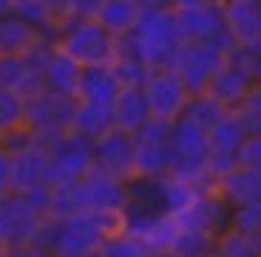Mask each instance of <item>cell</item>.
I'll list each match as a JSON object with an SVG mask.
<instances>
[{
    "mask_svg": "<svg viewBox=\"0 0 261 257\" xmlns=\"http://www.w3.org/2000/svg\"><path fill=\"white\" fill-rule=\"evenodd\" d=\"M137 142V158L134 170L137 178H150L159 181L173 173L176 167V153H173V122L150 116L148 122L134 133Z\"/></svg>",
    "mask_w": 261,
    "mask_h": 257,
    "instance_id": "cell-5",
    "label": "cell"
},
{
    "mask_svg": "<svg viewBox=\"0 0 261 257\" xmlns=\"http://www.w3.org/2000/svg\"><path fill=\"white\" fill-rule=\"evenodd\" d=\"M111 71L119 79L122 88H142L150 68L139 59V54L134 51V45H130L128 37H117V54L111 59Z\"/></svg>",
    "mask_w": 261,
    "mask_h": 257,
    "instance_id": "cell-24",
    "label": "cell"
},
{
    "mask_svg": "<svg viewBox=\"0 0 261 257\" xmlns=\"http://www.w3.org/2000/svg\"><path fill=\"white\" fill-rule=\"evenodd\" d=\"M105 0H71V17L77 20H94L99 14Z\"/></svg>",
    "mask_w": 261,
    "mask_h": 257,
    "instance_id": "cell-39",
    "label": "cell"
},
{
    "mask_svg": "<svg viewBox=\"0 0 261 257\" xmlns=\"http://www.w3.org/2000/svg\"><path fill=\"white\" fill-rule=\"evenodd\" d=\"M173 153H176L173 175L216 186V181L207 175L210 142H207V130L202 124L190 122L188 116H179L176 122H173Z\"/></svg>",
    "mask_w": 261,
    "mask_h": 257,
    "instance_id": "cell-6",
    "label": "cell"
},
{
    "mask_svg": "<svg viewBox=\"0 0 261 257\" xmlns=\"http://www.w3.org/2000/svg\"><path fill=\"white\" fill-rule=\"evenodd\" d=\"M233 113L239 116V122L244 124L247 133H261V82H255L250 88V93L239 102V108Z\"/></svg>",
    "mask_w": 261,
    "mask_h": 257,
    "instance_id": "cell-33",
    "label": "cell"
},
{
    "mask_svg": "<svg viewBox=\"0 0 261 257\" xmlns=\"http://www.w3.org/2000/svg\"><path fill=\"white\" fill-rule=\"evenodd\" d=\"M210 257H258V249H255L253 238H247V235L236 229H224L216 238Z\"/></svg>",
    "mask_w": 261,
    "mask_h": 257,
    "instance_id": "cell-30",
    "label": "cell"
},
{
    "mask_svg": "<svg viewBox=\"0 0 261 257\" xmlns=\"http://www.w3.org/2000/svg\"><path fill=\"white\" fill-rule=\"evenodd\" d=\"M9 254V249H6V243H3V238H0V257H6Z\"/></svg>",
    "mask_w": 261,
    "mask_h": 257,
    "instance_id": "cell-45",
    "label": "cell"
},
{
    "mask_svg": "<svg viewBox=\"0 0 261 257\" xmlns=\"http://www.w3.org/2000/svg\"><path fill=\"white\" fill-rule=\"evenodd\" d=\"M74 110H77V99L43 90L37 97L26 99V127H32L43 139H60L71 130Z\"/></svg>",
    "mask_w": 261,
    "mask_h": 257,
    "instance_id": "cell-11",
    "label": "cell"
},
{
    "mask_svg": "<svg viewBox=\"0 0 261 257\" xmlns=\"http://www.w3.org/2000/svg\"><path fill=\"white\" fill-rule=\"evenodd\" d=\"M230 229L242 232L247 238H258L261 235V198L250 201V204L233 206V215H230Z\"/></svg>",
    "mask_w": 261,
    "mask_h": 257,
    "instance_id": "cell-32",
    "label": "cell"
},
{
    "mask_svg": "<svg viewBox=\"0 0 261 257\" xmlns=\"http://www.w3.org/2000/svg\"><path fill=\"white\" fill-rule=\"evenodd\" d=\"M71 130L85 139L97 142L99 136H105L108 130H114V110L111 105H91V102H77L74 110Z\"/></svg>",
    "mask_w": 261,
    "mask_h": 257,
    "instance_id": "cell-26",
    "label": "cell"
},
{
    "mask_svg": "<svg viewBox=\"0 0 261 257\" xmlns=\"http://www.w3.org/2000/svg\"><path fill=\"white\" fill-rule=\"evenodd\" d=\"M26 124V99L17 90L0 88V133Z\"/></svg>",
    "mask_w": 261,
    "mask_h": 257,
    "instance_id": "cell-31",
    "label": "cell"
},
{
    "mask_svg": "<svg viewBox=\"0 0 261 257\" xmlns=\"http://www.w3.org/2000/svg\"><path fill=\"white\" fill-rule=\"evenodd\" d=\"M156 257H173V254H168V251H162V254H156Z\"/></svg>",
    "mask_w": 261,
    "mask_h": 257,
    "instance_id": "cell-46",
    "label": "cell"
},
{
    "mask_svg": "<svg viewBox=\"0 0 261 257\" xmlns=\"http://www.w3.org/2000/svg\"><path fill=\"white\" fill-rule=\"evenodd\" d=\"M142 12L145 6L139 0H105L94 20H99V26H105L114 37H128L137 28Z\"/></svg>",
    "mask_w": 261,
    "mask_h": 257,
    "instance_id": "cell-23",
    "label": "cell"
},
{
    "mask_svg": "<svg viewBox=\"0 0 261 257\" xmlns=\"http://www.w3.org/2000/svg\"><path fill=\"white\" fill-rule=\"evenodd\" d=\"M125 229V212H77L57 220V238L51 251L57 257L99 251L105 240Z\"/></svg>",
    "mask_w": 261,
    "mask_h": 257,
    "instance_id": "cell-3",
    "label": "cell"
},
{
    "mask_svg": "<svg viewBox=\"0 0 261 257\" xmlns=\"http://www.w3.org/2000/svg\"><path fill=\"white\" fill-rule=\"evenodd\" d=\"M94 170V142L85 136L63 133L48 150V184L51 189L68 186Z\"/></svg>",
    "mask_w": 261,
    "mask_h": 257,
    "instance_id": "cell-7",
    "label": "cell"
},
{
    "mask_svg": "<svg viewBox=\"0 0 261 257\" xmlns=\"http://www.w3.org/2000/svg\"><path fill=\"white\" fill-rule=\"evenodd\" d=\"M12 186L14 192H34V189H46L48 184V150L37 142L34 136V147L12 155Z\"/></svg>",
    "mask_w": 261,
    "mask_h": 257,
    "instance_id": "cell-16",
    "label": "cell"
},
{
    "mask_svg": "<svg viewBox=\"0 0 261 257\" xmlns=\"http://www.w3.org/2000/svg\"><path fill=\"white\" fill-rule=\"evenodd\" d=\"M230 62H236L242 71H247L250 77L258 82L261 79V40H255V43H242L236 45L233 54H230Z\"/></svg>",
    "mask_w": 261,
    "mask_h": 257,
    "instance_id": "cell-35",
    "label": "cell"
},
{
    "mask_svg": "<svg viewBox=\"0 0 261 257\" xmlns=\"http://www.w3.org/2000/svg\"><path fill=\"white\" fill-rule=\"evenodd\" d=\"M216 192L222 195L230 206L250 204V201L261 198V173L239 164L236 170H230L227 175H222L216 181Z\"/></svg>",
    "mask_w": 261,
    "mask_h": 257,
    "instance_id": "cell-21",
    "label": "cell"
},
{
    "mask_svg": "<svg viewBox=\"0 0 261 257\" xmlns=\"http://www.w3.org/2000/svg\"><path fill=\"white\" fill-rule=\"evenodd\" d=\"M111 110H114V127L125 130V133H137L150 119V108L142 88H119Z\"/></svg>",
    "mask_w": 261,
    "mask_h": 257,
    "instance_id": "cell-22",
    "label": "cell"
},
{
    "mask_svg": "<svg viewBox=\"0 0 261 257\" xmlns=\"http://www.w3.org/2000/svg\"><path fill=\"white\" fill-rule=\"evenodd\" d=\"M134 158H137L134 133H125V130L114 127L94 142V167L108 173V175H114V178H119V181L137 178Z\"/></svg>",
    "mask_w": 261,
    "mask_h": 257,
    "instance_id": "cell-14",
    "label": "cell"
},
{
    "mask_svg": "<svg viewBox=\"0 0 261 257\" xmlns=\"http://www.w3.org/2000/svg\"><path fill=\"white\" fill-rule=\"evenodd\" d=\"M173 14L179 20L185 40L207 43L224 31V0H173Z\"/></svg>",
    "mask_w": 261,
    "mask_h": 257,
    "instance_id": "cell-13",
    "label": "cell"
},
{
    "mask_svg": "<svg viewBox=\"0 0 261 257\" xmlns=\"http://www.w3.org/2000/svg\"><path fill=\"white\" fill-rule=\"evenodd\" d=\"M6 257H57L48 249H37V246H20V249H9Z\"/></svg>",
    "mask_w": 261,
    "mask_h": 257,
    "instance_id": "cell-41",
    "label": "cell"
},
{
    "mask_svg": "<svg viewBox=\"0 0 261 257\" xmlns=\"http://www.w3.org/2000/svg\"><path fill=\"white\" fill-rule=\"evenodd\" d=\"M224 26L236 45L261 40V0H224Z\"/></svg>",
    "mask_w": 261,
    "mask_h": 257,
    "instance_id": "cell-18",
    "label": "cell"
},
{
    "mask_svg": "<svg viewBox=\"0 0 261 257\" xmlns=\"http://www.w3.org/2000/svg\"><path fill=\"white\" fill-rule=\"evenodd\" d=\"M80 79H83V65L54 45L51 57L46 62V90L60 93V97H68V99H77Z\"/></svg>",
    "mask_w": 261,
    "mask_h": 257,
    "instance_id": "cell-19",
    "label": "cell"
},
{
    "mask_svg": "<svg viewBox=\"0 0 261 257\" xmlns=\"http://www.w3.org/2000/svg\"><path fill=\"white\" fill-rule=\"evenodd\" d=\"M12 12H14V0H0V17H6Z\"/></svg>",
    "mask_w": 261,
    "mask_h": 257,
    "instance_id": "cell-43",
    "label": "cell"
},
{
    "mask_svg": "<svg viewBox=\"0 0 261 257\" xmlns=\"http://www.w3.org/2000/svg\"><path fill=\"white\" fill-rule=\"evenodd\" d=\"M119 88H122V85H119V79L114 77L111 65H88V68H83V79H80L77 102L114 105Z\"/></svg>",
    "mask_w": 261,
    "mask_h": 257,
    "instance_id": "cell-20",
    "label": "cell"
},
{
    "mask_svg": "<svg viewBox=\"0 0 261 257\" xmlns=\"http://www.w3.org/2000/svg\"><path fill=\"white\" fill-rule=\"evenodd\" d=\"M224 113H230V110L224 108V105L216 102V99L210 97V93H193L182 116H188L190 122H196V124H202L204 130H210L216 122H219V119H222Z\"/></svg>",
    "mask_w": 261,
    "mask_h": 257,
    "instance_id": "cell-29",
    "label": "cell"
},
{
    "mask_svg": "<svg viewBox=\"0 0 261 257\" xmlns=\"http://www.w3.org/2000/svg\"><path fill=\"white\" fill-rule=\"evenodd\" d=\"M26 62H23V54H0V88L17 90L26 82Z\"/></svg>",
    "mask_w": 261,
    "mask_h": 257,
    "instance_id": "cell-34",
    "label": "cell"
},
{
    "mask_svg": "<svg viewBox=\"0 0 261 257\" xmlns=\"http://www.w3.org/2000/svg\"><path fill=\"white\" fill-rule=\"evenodd\" d=\"M12 192H14V186H12V155L0 150V198H6V195H12Z\"/></svg>",
    "mask_w": 261,
    "mask_h": 257,
    "instance_id": "cell-40",
    "label": "cell"
},
{
    "mask_svg": "<svg viewBox=\"0 0 261 257\" xmlns=\"http://www.w3.org/2000/svg\"><path fill=\"white\" fill-rule=\"evenodd\" d=\"M213 243H216V238H210L204 232L182 229V226H179L173 243L168 246V254H173V257H210Z\"/></svg>",
    "mask_w": 261,
    "mask_h": 257,
    "instance_id": "cell-28",
    "label": "cell"
},
{
    "mask_svg": "<svg viewBox=\"0 0 261 257\" xmlns=\"http://www.w3.org/2000/svg\"><path fill=\"white\" fill-rule=\"evenodd\" d=\"M170 215L179 220L182 229H196V232L210 235V238H219L224 229H230L233 206L216 189H210V192H202L199 198H193L182 212H170Z\"/></svg>",
    "mask_w": 261,
    "mask_h": 257,
    "instance_id": "cell-15",
    "label": "cell"
},
{
    "mask_svg": "<svg viewBox=\"0 0 261 257\" xmlns=\"http://www.w3.org/2000/svg\"><path fill=\"white\" fill-rule=\"evenodd\" d=\"M227 62L222 51H216L207 43H196V40H185L179 48L176 59H173V71L182 77V82L188 85L190 93H204L213 79V74Z\"/></svg>",
    "mask_w": 261,
    "mask_h": 257,
    "instance_id": "cell-12",
    "label": "cell"
},
{
    "mask_svg": "<svg viewBox=\"0 0 261 257\" xmlns=\"http://www.w3.org/2000/svg\"><path fill=\"white\" fill-rule=\"evenodd\" d=\"M258 82H261V79H258Z\"/></svg>",
    "mask_w": 261,
    "mask_h": 257,
    "instance_id": "cell-49",
    "label": "cell"
},
{
    "mask_svg": "<svg viewBox=\"0 0 261 257\" xmlns=\"http://www.w3.org/2000/svg\"><path fill=\"white\" fill-rule=\"evenodd\" d=\"M29 147H34V130L26 127V124L0 133V150H3V153L17 155V153H23V150H29Z\"/></svg>",
    "mask_w": 261,
    "mask_h": 257,
    "instance_id": "cell-36",
    "label": "cell"
},
{
    "mask_svg": "<svg viewBox=\"0 0 261 257\" xmlns=\"http://www.w3.org/2000/svg\"><path fill=\"white\" fill-rule=\"evenodd\" d=\"M142 90H145V99H148L150 116L168 119V122H176L188 108L190 97H193L173 68H153L145 79Z\"/></svg>",
    "mask_w": 261,
    "mask_h": 257,
    "instance_id": "cell-10",
    "label": "cell"
},
{
    "mask_svg": "<svg viewBox=\"0 0 261 257\" xmlns=\"http://www.w3.org/2000/svg\"><path fill=\"white\" fill-rule=\"evenodd\" d=\"M145 9H165V6H173V0H139Z\"/></svg>",
    "mask_w": 261,
    "mask_h": 257,
    "instance_id": "cell-42",
    "label": "cell"
},
{
    "mask_svg": "<svg viewBox=\"0 0 261 257\" xmlns=\"http://www.w3.org/2000/svg\"><path fill=\"white\" fill-rule=\"evenodd\" d=\"M68 257H99V251H80V254H68Z\"/></svg>",
    "mask_w": 261,
    "mask_h": 257,
    "instance_id": "cell-44",
    "label": "cell"
},
{
    "mask_svg": "<svg viewBox=\"0 0 261 257\" xmlns=\"http://www.w3.org/2000/svg\"><path fill=\"white\" fill-rule=\"evenodd\" d=\"M43 6L48 9V14H51L57 31L68 23V20H74L71 17V0H43Z\"/></svg>",
    "mask_w": 261,
    "mask_h": 257,
    "instance_id": "cell-38",
    "label": "cell"
},
{
    "mask_svg": "<svg viewBox=\"0 0 261 257\" xmlns=\"http://www.w3.org/2000/svg\"><path fill=\"white\" fill-rule=\"evenodd\" d=\"M40 37H43V31L26 23L23 17H17L14 12L0 17V54H26Z\"/></svg>",
    "mask_w": 261,
    "mask_h": 257,
    "instance_id": "cell-25",
    "label": "cell"
},
{
    "mask_svg": "<svg viewBox=\"0 0 261 257\" xmlns=\"http://www.w3.org/2000/svg\"><path fill=\"white\" fill-rule=\"evenodd\" d=\"M247 130L239 122V116L230 110L224 113L213 127L207 130V142H210V153H207V175L213 181H219L222 175H227L230 170L239 167V153L242 144L247 139Z\"/></svg>",
    "mask_w": 261,
    "mask_h": 257,
    "instance_id": "cell-9",
    "label": "cell"
},
{
    "mask_svg": "<svg viewBox=\"0 0 261 257\" xmlns=\"http://www.w3.org/2000/svg\"><path fill=\"white\" fill-rule=\"evenodd\" d=\"M125 209H128V181H119L97 167L74 184L51 189L54 218H68L77 212H125Z\"/></svg>",
    "mask_w": 261,
    "mask_h": 257,
    "instance_id": "cell-1",
    "label": "cell"
},
{
    "mask_svg": "<svg viewBox=\"0 0 261 257\" xmlns=\"http://www.w3.org/2000/svg\"><path fill=\"white\" fill-rule=\"evenodd\" d=\"M255 243H261V235H258V238H255Z\"/></svg>",
    "mask_w": 261,
    "mask_h": 257,
    "instance_id": "cell-47",
    "label": "cell"
},
{
    "mask_svg": "<svg viewBox=\"0 0 261 257\" xmlns=\"http://www.w3.org/2000/svg\"><path fill=\"white\" fill-rule=\"evenodd\" d=\"M99 257H156V251L150 249L142 238L122 229L99 246Z\"/></svg>",
    "mask_w": 261,
    "mask_h": 257,
    "instance_id": "cell-27",
    "label": "cell"
},
{
    "mask_svg": "<svg viewBox=\"0 0 261 257\" xmlns=\"http://www.w3.org/2000/svg\"><path fill=\"white\" fill-rule=\"evenodd\" d=\"M253 85H255V79L250 77L247 71H242L236 62H230V59H227V62L213 74V79H210V85H207L204 93H210L216 102L224 105L227 110H236V108H239V102L250 93Z\"/></svg>",
    "mask_w": 261,
    "mask_h": 257,
    "instance_id": "cell-17",
    "label": "cell"
},
{
    "mask_svg": "<svg viewBox=\"0 0 261 257\" xmlns=\"http://www.w3.org/2000/svg\"><path fill=\"white\" fill-rule=\"evenodd\" d=\"M14 3H17V0H14Z\"/></svg>",
    "mask_w": 261,
    "mask_h": 257,
    "instance_id": "cell-48",
    "label": "cell"
},
{
    "mask_svg": "<svg viewBox=\"0 0 261 257\" xmlns=\"http://www.w3.org/2000/svg\"><path fill=\"white\" fill-rule=\"evenodd\" d=\"M48 215L40 212L37 206L29 201V195L12 192L0 198V238L6 249H20V246H32L40 223Z\"/></svg>",
    "mask_w": 261,
    "mask_h": 257,
    "instance_id": "cell-8",
    "label": "cell"
},
{
    "mask_svg": "<svg viewBox=\"0 0 261 257\" xmlns=\"http://www.w3.org/2000/svg\"><path fill=\"white\" fill-rule=\"evenodd\" d=\"M239 164L261 173V133H250L247 139H244L242 153H239Z\"/></svg>",
    "mask_w": 261,
    "mask_h": 257,
    "instance_id": "cell-37",
    "label": "cell"
},
{
    "mask_svg": "<svg viewBox=\"0 0 261 257\" xmlns=\"http://www.w3.org/2000/svg\"><path fill=\"white\" fill-rule=\"evenodd\" d=\"M54 45L71 59H77L83 68L111 65L114 54H117V37L105 26H99V20H68L57 31Z\"/></svg>",
    "mask_w": 261,
    "mask_h": 257,
    "instance_id": "cell-4",
    "label": "cell"
},
{
    "mask_svg": "<svg viewBox=\"0 0 261 257\" xmlns=\"http://www.w3.org/2000/svg\"><path fill=\"white\" fill-rule=\"evenodd\" d=\"M128 40L134 45V51L139 54V59L148 65L150 71L153 68H170L185 43L179 20L170 6L145 9L137 28L128 34Z\"/></svg>",
    "mask_w": 261,
    "mask_h": 257,
    "instance_id": "cell-2",
    "label": "cell"
}]
</instances>
